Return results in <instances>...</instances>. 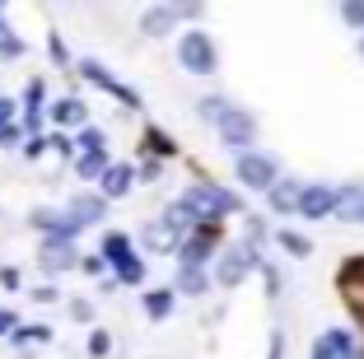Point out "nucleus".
Here are the masks:
<instances>
[{
	"label": "nucleus",
	"instance_id": "nucleus-1",
	"mask_svg": "<svg viewBox=\"0 0 364 359\" xmlns=\"http://www.w3.org/2000/svg\"><path fill=\"white\" fill-rule=\"evenodd\" d=\"M182 205H187V215L196 220V229H201V224H215V220H225V215H238V210H243V201H238L234 191L215 187V182H196V187H187V191H182Z\"/></svg>",
	"mask_w": 364,
	"mask_h": 359
},
{
	"label": "nucleus",
	"instance_id": "nucleus-2",
	"mask_svg": "<svg viewBox=\"0 0 364 359\" xmlns=\"http://www.w3.org/2000/svg\"><path fill=\"white\" fill-rule=\"evenodd\" d=\"M103 262H112V271H117L127 285H140V280H145V266H140V257H136L127 233H107L103 238Z\"/></svg>",
	"mask_w": 364,
	"mask_h": 359
},
{
	"label": "nucleus",
	"instance_id": "nucleus-3",
	"mask_svg": "<svg viewBox=\"0 0 364 359\" xmlns=\"http://www.w3.org/2000/svg\"><path fill=\"white\" fill-rule=\"evenodd\" d=\"M252 266H262V257H257V247H252V243L229 247V252H220V262H215V285H225V289L243 285V275L252 271Z\"/></svg>",
	"mask_w": 364,
	"mask_h": 359
},
{
	"label": "nucleus",
	"instance_id": "nucleus-4",
	"mask_svg": "<svg viewBox=\"0 0 364 359\" xmlns=\"http://www.w3.org/2000/svg\"><path fill=\"white\" fill-rule=\"evenodd\" d=\"M178 65L182 70H192V75H215V43L205 38L201 28H192V33H182V43H178Z\"/></svg>",
	"mask_w": 364,
	"mask_h": 359
},
{
	"label": "nucleus",
	"instance_id": "nucleus-5",
	"mask_svg": "<svg viewBox=\"0 0 364 359\" xmlns=\"http://www.w3.org/2000/svg\"><path fill=\"white\" fill-rule=\"evenodd\" d=\"M234 173H238V182H243L247 191H267L271 196V187L280 182V168H276V159H267V154H238V164H234Z\"/></svg>",
	"mask_w": 364,
	"mask_h": 359
},
{
	"label": "nucleus",
	"instance_id": "nucleus-6",
	"mask_svg": "<svg viewBox=\"0 0 364 359\" xmlns=\"http://www.w3.org/2000/svg\"><path fill=\"white\" fill-rule=\"evenodd\" d=\"M215 131H220V140H225L229 149L247 154V149H252V140H257V117L243 112V107H229V112L215 122Z\"/></svg>",
	"mask_w": 364,
	"mask_h": 359
},
{
	"label": "nucleus",
	"instance_id": "nucleus-7",
	"mask_svg": "<svg viewBox=\"0 0 364 359\" xmlns=\"http://www.w3.org/2000/svg\"><path fill=\"white\" fill-rule=\"evenodd\" d=\"M336 205H341V191L336 187H327V182H304V196H299L304 220H327V215H336Z\"/></svg>",
	"mask_w": 364,
	"mask_h": 359
},
{
	"label": "nucleus",
	"instance_id": "nucleus-8",
	"mask_svg": "<svg viewBox=\"0 0 364 359\" xmlns=\"http://www.w3.org/2000/svg\"><path fill=\"white\" fill-rule=\"evenodd\" d=\"M80 70H85V80H94L98 89H107V94H117V98H122L127 107H140V94H136L131 85H122V80H117L112 70H107L103 61H94V56H85V61H80Z\"/></svg>",
	"mask_w": 364,
	"mask_h": 359
},
{
	"label": "nucleus",
	"instance_id": "nucleus-9",
	"mask_svg": "<svg viewBox=\"0 0 364 359\" xmlns=\"http://www.w3.org/2000/svg\"><path fill=\"white\" fill-rule=\"evenodd\" d=\"M178 257H182V266L205 271V262L215 257V224H201L196 233H187V238H182V247H178Z\"/></svg>",
	"mask_w": 364,
	"mask_h": 359
},
{
	"label": "nucleus",
	"instance_id": "nucleus-10",
	"mask_svg": "<svg viewBox=\"0 0 364 359\" xmlns=\"http://www.w3.org/2000/svg\"><path fill=\"white\" fill-rule=\"evenodd\" d=\"M38 266L43 271H70V266H80V257H75V243L70 238H47L43 243V252H38Z\"/></svg>",
	"mask_w": 364,
	"mask_h": 359
},
{
	"label": "nucleus",
	"instance_id": "nucleus-11",
	"mask_svg": "<svg viewBox=\"0 0 364 359\" xmlns=\"http://www.w3.org/2000/svg\"><path fill=\"white\" fill-rule=\"evenodd\" d=\"M355 350V336L346 327H332V331H322L318 341H313V355L309 359H346Z\"/></svg>",
	"mask_w": 364,
	"mask_h": 359
},
{
	"label": "nucleus",
	"instance_id": "nucleus-12",
	"mask_svg": "<svg viewBox=\"0 0 364 359\" xmlns=\"http://www.w3.org/2000/svg\"><path fill=\"white\" fill-rule=\"evenodd\" d=\"M299 196H304V182H289V178H280L276 187H271V210L276 215H299Z\"/></svg>",
	"mask_w": 364,
	"mask_h": 359
},
{
	"label": "nucleus",
	"instance_id": "nucleus-13",
	"mask_svg": "<svg viewBox=\"0 0 364 359\" xmlns=\"http://www.w3.org/2000/svg\"><path fill=\"white\" fill-rule=\"evenodd\" d=\"M173 19H182L178 5H154V10H145V19H140V33H145V38H164V33L173 28Z\"/></svg>",
	"mask_w": 364,
	"mask_h": 359
},
{
	"label": "nucleus",
	"instance_id": "nucleus-14",
	"mask_svg": "<svg viewBox=\"0 0 364 359\" xmlns=\"http://www.w3.org/2000/svg\"><path fill=\"white\" fill-rule=\"evenodd\" d=\"M136 182H140L136 168H127V164H112V168L103 173V196H127Z\"/></svg>",
	"mask_w": 364,
	"mask_h": 359
},
{
	"label": "nucleus",
	"instance_id": "nucleus-15",
	"mask_svg": "<svg viewBox=\"0 0 364 359\" xmlns=\"http://www.w3.org/2000/svg\"><path fill=\"white\" fill-rule=\"evenodd\" d=\"M336 220H346V224H364V187H341V205H336Z\"/></svg>",
	"mask_w": 364,
	"mask_h": 359
},
{
	"label": "nucleus",
	"instance_id": "nucleus-16",
	"mask_svg": "<svg viewBox=\"0 0 364 359\" xmlns=\"http://www.w3.org/2000/svg\"><path fill=\"white\" fill-rule=\"evenodd\" d=\"M140 243L150 247V252H173V247H182V243H178V233H173L164 220H159V224H150V229L140 233Z\"/></svg>",
	"mask_w": 364,
	"mask_h": 359
},
{
	"label": "nucleus",
	"instance_id": "nucleus-17",
	"mask_svg": "<svg viewBox=\"0 0 364 359\" xmlns=\"http://www.w3.org/2000/svg\"><path fill=\"white\" fill-rule=\"evenodd\" d=\"M52 122L56 127H80L85 131V103H80V98H61V103L52 107Z\"/></svg>",
	"mask_w": 364,
	"mask_h": 359
},
{
	"label": "nucleus",
	"instance_id": "nucleus-18",
	"mask_svg": "<svg viewBox=\"0 0 364 359\" xmlns=\"http://www.w3.org/2000/svg\"><path fill=\"white\" fill-rule=\"evenodd\" d=\"M70 220L75 224H98L103 220V196H75V201H70Z\"/></svg>",
	"mask_w": 364,
	"mask_h": 359
},
{
	"label": "nucleus",
	"instance_id": "nucleus-19",
	"mask_svg": "<svg viewBox=\"0 0 364 359\" xmlns=\"http://www.w3.org/2000/svg\"><path fill=\"white\" fill-rule=\"evenodd\" d=\"M178 289H182V294H192V299H201L205 289H210V275L196 271V266H182V271H178Z\"/></svg>",
	"mask_w": 364,
	"mask_h": 359
},
{
	"label": "nucleus",
	"instance_id": "nucleus-20",
	"mask_svg": "<svg viewBox=\"0 0 364 359\" xmlns=\"http://www.w3.org/2000/svg\"><path fill=\"white\" fill-rule=\"evenodd\" d=\"M276 243L285 247V252L294 257V262H304V257L313 252V243H309V238H304V233H294V229H280V233H276Z\"/></svg>",
	"mask_w": 364,
	"mask_h": 359
},
{
	"label": "nucleus",
	"instance_id": "nucleus-21",
	"mask_svg": "<svg viewBox=\"0 0 364 359\" xmlns=\"http://www.w3.org/2000/svg\"><path fill=\"white\" fill-rule=\"evenodd\" d=\"M23 107H28L23 127H28V131H38V122H43V80H33V85H28V98H23Z\"/></svg>",
	"mask_w": 364,
	"mask_h": 359
},
{
	"label": "nucleus",
	"instance_id": "nucleus-22",
	"mask_svg": "<svg viewBox=\"0 0 364 359\" xmlns=\"http://www.w3.org/2000/svg\"><path fill=\"white\" fill-rule=\"evenodd\" d=\"M145 313H150L154 322L168 317L173 313V289H150V294H145Z\"/></svg>",
	"mask_w": 364,
	"mask_h": 359
},
{
	"label": "nucleus",
	"instance_id": "nucleus-23",
	"mask_svg": "<svg viewBox=\"0 0 364 359\" xmlns=\"http://www.w3.org/2000/svg\"><path fill=\"white\" fill-rule=\"evenodd\" d=\"M75 173H80V178H103V173H107V154H80Z\"/></svg>",
	"mask_w": 364,
	"mask_h": 359
},
{
	"label": "nucleus",
	"instance_id": "nucleus-24",
	"mask_svg": "<svg viewBox=\"0 0 364 359\" xmlns=\"http://www.w3.org/2000/svg\"><path fill=\"white\" fill-rule=\"evenodd\" d=\"M229 107H234V103H229V98H220V94H210V98H201V103H196V112H201V117H205V122H220V117H225V112H229Z\"/></svg>",
	"mask_w": 364,
	"mask_h": 359
},
{
	"label": "nucleus",
	"instance_id": "nucleus-25",
	"mask_svg": "<svg viewBox=\"0 0 364 359\" xmlns=\"http://www.w3.org/2000/svg\"><path fill=\"white\" fill-rule=\"evenodd\" d=\"M341 19L364 38V0H346V5H341Z\"/></svg>",
	"mask_w": 364,
	"mask_h": 359
},
{
	"label": "nucleus",
	"instance_id": "nucleus-26",
	"mask_svg": "<svg viewBox=\"0 0 364 359\" xmlns=\"http://www.w3.org/2000/svg\"><path fill=\"white\" fill-rule=\"evenodd\" d=\"M80 149H89V154H103V131H98V127H85V131H80Z\"/></svg>",
	"mask_w": 364,
	"mask_h": 359
},
{
	"label": "nucleus",
	"instance_id": "nucleus-27",
	"mask_svg": "<svg viewBox=\"0 0 364 359\" xmlns=\"http://www.w3.org/2000/svg\"><path fill=\"white\" fill-rule=\"evenodd\" d=\"M33 341H52V331L47 327H19L14 331V345H33Z\"/></svg>",
	"mask_w": 364,
	"mask_h": 359
},
{
	"label": "nucleus",
	"instance_id": "nucleus-28",
	"mask_svg": "<svg viewBox=\"0 0 364 359\" xmlns=\"http://www.w3.org/2000/svg\"><path fill=\"white\" fill-rule=\"evenodd\" d=\"M136 178H140V182H159V178H164V164H159V159H145V164L136 168Z\"/></svg>",
	"mask_w": 364,
	"mask_h": 359
},
{
	"label": "nucleus",
	"instance_id": "nucleus-29",
	"mask_svg": "<svg viewBox=\"0 0 364 359\" xmlns=\"http://www.w3.org/2000/svg\"><path fill=\"white\" fill-rule=\"evenodd\" d=\"M107 350H112V336H107V331H94V336H89V355H94V359H103Z\"/></svg>",
	"mask_w": 364,
	"mask_h": 359
},
{
	"label": "nucleus",
	"instance_id": "nucleus-30",
	"mask_svg": "<svg viewBox=\"0 0 364 359\" xmlns=\"http://www.w3.org/2000/svg\"><path fill=\"white\" fill-rule=\"evenodd\" d=\"M150 149H154V154H173V140L164 136L159 127H154V131H150Z\"/></svg>",
	"mask_w": 364,
	"mask_h": 359
},
{
	"label": "nucleus",
	"instance_id": "nucleus-31",
	"mask_svg": "<svg viewBox=\"0 0 364 359\" xmlns=\"http://www.w3.org/2000/svg\"><path fill=\"white\" fill-rule=\"evenodd\" d=\"M14 331H19V317L0 308V336H14Z\"/></svg>",
	"mask_w": 364,
	"mask_h": 359
},
{
	"label": "nucleus",
	"instance_id": "nucleus-32",
	"mask_svg": "<svg viewBox=\"0 0 364 359\" xmlns=\"http://www.w3.org/2000/svg\"><path fill=\"white\" fill-rule=\"evenodd\" d=\"M0 56H23V43L19 38H0Z\"/></svg>",
	"mask_w": 364,
	"mask_h": 359
},
{
	"label": "nucleus",
	"instance_id": "nucleus-33",
	"mask_svg": "<svg viewBox=\"0 0 364 359\" xmlns=\"http://www.w3.org/2000/svg\"><path fill=\"white\" fill-rule=\"evenodd\" d=\"M285 355V331H271V350H267V359H280Z\"/></svg>",
	"mask_w": 364,
	"mask_h": 359
},
{
	"label": "nucleus",
	"instance_id": "nucleus-34",
	"mask_svg": "<svg viewBox=\"0 0 364 359\" xmlns=\"http://www.w3.org/2000/svg\"><path fill=\"white\" fill-rule=\"evenodd\" d=\"M0 285H5V289H19V271H14V266H0Z\"/></svg>",
	"mask_w": 364,
	"mask_h": 359
},
{
	"label": "nucleus",
	"instance_id": "nucleus-35",
	"mask_svg": "<svg viewBox=\"0 0 364 359\" xmlns=\"http://www.w3.org/2000/svg\"><path fill=\"white\" fill-rule=\"evenodd\" d=\"M19 136H23V131L14 127V122H5V127H0V145H14V140H19Z\"/></svg>",
	"mask_w": 364,
	"mask_h": 359
},
{
	"label": "nucleus",
	"instance_id": "nucleus-36",
	"mask_svg": "<svg viewBox=\"0 0 364 359\" xmlns=\"http://www.w3.org/2000/svg\"><path fill=\"white\" fill-rule=\"evenodd\" d=\"M70 313H75V317H80V322H89V317H94V308H89V304H85V299H80V304H70Z\"/></svg>",
	"mask_w": 364,
	"mask_h": 359
},
{
	"label": "nucleus",
	"instance_id": "nucleus-37",
	"mask_svg": "<svg viewBox=\"0 0 364 359\" xmlns=\"http://www.w3.org/2000/svg\"><path fill=\"white\" fill-rule=\"evenodd\" d=\"M5 122H14V103L10 98H0V127H5Z\"/></svg>",
	"mask_w": 364,
	"mask_h": 359
},
{
	"label": "nucleus",
	"instance_id": "nucleus-38",
	"mask_svg": "<svg viewBox=\"0 0 364 359\" xmlns=\"http://www.w3.org/2000/svg\"><path fill=\"white\" fill-rule=\"evenodd\" d=\"M0 38H10V23H5V14H0Z\"/></svg>",
	"mask_w": 364,
	"mask_h": 359
},
{
	"label": "nucleus",
	"instance_id": "nucleus-39",
	"mask_svg": "<svg viewBox=\"0 0 364 359\" xmlns=\"http://www.w3.org/2000/svg\"><path fill=\"white\" fill-rule=\"evenodd\" d=\"M346 359H364V345H355V350H350V355H346Z\"/></svg>",
	"mask_w": 364,
	"mask_h": 359
},
{
	"label": "nucleus",
	"instance_id": "nucleus-40",
	"mask_svg": "<svg viewBox=\"0 0 364 359\" xmlns=\"http://www.w3.org/2000/svg\"><path fill=\"white\" fill-rule=\"evenodd\" d=\"M360 56H364V38H360Z\"/></svg>",
	"mask_w": 364,
	"mask_h": 359
}]
</instances>
